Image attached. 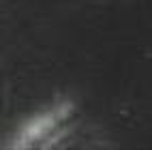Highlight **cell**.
I'll list each match as a JSON object with an SVG mask.
<instances>
[{
    "label": "cell",
    "instance_id": "6da1fadb",
    "mask_svg": "<svg viewBox=\"0 0 152 150\" xmlns=\"http://www.w3.org/2000/svg\"><path fill=\"white\" fill-rule=\"evenodd\" d=\"M75 116V103L64 99L56 101L49 107H43L34 112L30 118H26L15 135L11 137L9 148H39V146H52V142H58L62 137V129L69 127V122Z\"/></svg>",
    "mask_w": 152,
    "mask_h": 150
}]
</instances>
